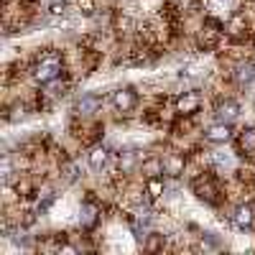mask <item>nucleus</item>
I'll list each match as a JSON object with an SVG mask.
<instances>
[{
	"mask_svg": "<svg viewBox=\"0 0 255 255\" xmlns=\"http://www.w3.org/2000/svg\"><path fill=\"white\" fill-rule=\"evenodd\" d=\"M110 102H113V108L118 113H130V110H135V105H138V95H135L133 87H120V90L113 92Z\"/></svg>",
	"mask_w": 255,
	"mask_h": 255,
	"instance_id": "f03ea898",
	"label": "nucleus"
},
{
	"mask_svg": "<svg viewBox=\"0 0 255 255\" xmlns=\"http://www.w3.org/2000/svg\"><path fill=\"white\" fill-rule=\"evenodd\" d=\"M161 161H163V174H168V176H181V174H184V158H181V156L168 153V156L161 158Z\"/></svg>",
	"mask_w": 255,
	"mask_h": 255,
	"instance_id": "1a4fd4ad",
	"label": "nucleus"
},
{
	"mask_svg": "<svg viewBox=\"0 0 255 255\" xmlns=\"http://www.w3.org/2000/svg\"><path fill=\"white\" fill-rule=\"evenodd\" d=\"M33 82L36 84H51L59 74H61V59H59V54H49V56H44L36 67H33Z\"/></svg>",
	"mask_w": 255,
	"mask_h": 255,
	"instance_id": "f257e3e1",
	"label": "nucleus"
},
{
	"mask_svg": "<svg viewBox=\"0 0 255 255\" xmlns=\"http://www.w3.org/2000/svg\"><path fill=\"white\" fill-rule=\"evenodd\" d=\"M204 138L209 140V143H227L230 138H232V128H230V123H215V125H209L207 130H204Z\"/></svg>",
	"mask_w": 255,
	"mask_h": 255,
	"instance_id": "7ed1b4c3",
	"label": "nucleus"
},
{
	"mask_svg": "<svg viewBox=\"0 0 255 255\" xmlns=\"http://www.w3.org/2000/svg\"><path fill=\"white\" fill-rule=\"evenodd\" d=\"M100 97L97 95H82L79 100H77V113L79 115H92V113H97V108H100Z\"/></svg>",
	"mask_w": 255,
	"mask_h": 255,
	"instance_id": "6e6552de",
	"label": "nucleus"
},
{
	"mask_svg": "<svg viewBox=\"0 0 255 255\" xmlns=\"http://www.w3.org/2000/svg\"><path fill=\"white\" fill-rule=\"evenodd\" d=\"M59 253H77V248H72V245H61Z\"/></svg>",
	"mask_w": 255,
	"mask_h": 255,
	"instance_id": "412c9836",
	"label": "nucleus"
},
{
	"mask_svg": "<svg viewBox=\"0 0 255 255\" xmlns=\"http://www.w3.org/2000/svg\"><path fill=\"white\" fill-rule=\"evenodd\" d=\"M235 77H238L240 84H250V82L255 79V64H240Z\"/></svg>",
	"mask_w": 255,
	"mask_h": 255,
	"instance_id": "9b49d317",
	"label": "nucleus"
},
{
	"mask_svg": "<svg viewBox=\"0 0 255 255\" xmlns=\"http://www.w3.org/2000/svg\"><path fill=\"white\" fill-rule=\"evenodd\" d=\"M87 163H90V168H95V171H102V168H108V163H110V151L102 148V145L92 148V151L87 153Z\"/></svg>",
	"mask_w": 255,
	"mask_h": 255,
	"instance_id": "39448f33",
	"label": "nucleus"
},
{
	"mask_svg": "<svg viewBox=\"0 0 255 255\" xmlns=\"http://www.w3.org/2000/svg\"><path fill=\"white\" fill-rule=\"evenodd\" d=\"M20 118H23V108H20V105H15V108H13V115H8V120H20Z\"/></svg>",
	"mask_w": 255,
	"mask_h": 255,
	"instance_id": "a211bd4d",
	"label": "nucleus"
},
{
	"mask_svg": "<svg viewBox=\"0 0 255 255\" xmlns=\"http://www.w3.org/2000/svg\"><path fill=\"white\" fill-rule=\"evenodd\" d=\"M204 240H207V245H212V248H217V245H220V240L212 235V232H204Z\"/></svg>",
	"mask_w": 255,
	"mask_h": 255,
	"instance_id": "6ab92c4d",
	"label": "nucleus"
},
{
	"mask_svg": "<svg viewBox=\"0 0 255 255\" xmlns=\"http://www.w3.org/2000/svg\"><path fill=\"white\" fill-rule=\"evenodd\" d=\"M199 105H202V100H199L197 92H184V95L176 97V113L179 115H191V113L199 110Z\"/></svg>",
	"mask_w": 255,
	"mask_h": 255,
	"instance_id": "20e7f679",
	"label": "nucleus"
},
{
	"mask_svg": "<svg viewBox=\"0 0 255 255\" xmlns=\"http://www.w3.org/2000/svg\"><path fill=\"white\" fill-rule=\"evenodd\" d=\"M145 250L148 253H158V250H163V235H148L145 238Z\"/></svg>",
	"mask_w": 255,
	"mask_h": 255,
	"instance_id": "4468645a",
	"label": "nucleus"
},
{
	"mask_svg": "<svg viewBox=\"0 0 255 255\" xmlns=\"http://www.w3.org/2000/svg\"><path fill=\"white\" fill-rule=\"evenodd\" d=\"M217 120L220 123H232L238 115H240V105L235 102V100H225V102H220L217 105Z\"/></svg>",
	"mask_w": 255,
	"mask_h": 255,
	"instance_id": "423d86ee",
	"label": "nucleus"
},
{
	"mask_svg": "<svg viewBox=\"0 0 255 255\" xmlns=\"http://www.w3.org/2000/svg\"><path fill=\"white\" fill-rule=\"evenodd\" d=\"M79 222H82V227H95V225H97V209H95L92 204H82V209H79Z\"/></svg>",
	"mask_w": 255,
	"mask_h": 255,
	"instance_id": "9d476101",
	"label": "nucleus"
},
{
	"mask_svg": "<svg viewBox=\"0 0 255 255\" xmlns=\"http://www.w3.org/2000/svg\"><path fill=\"white\" fill-rule=\"evenodd\" d=\"M135 166V153L133 151H123L120 153V171H130Z\"/></svg>",
	"mask_w": 255,
	"mask_h": 255,
	"instance_id": "2eb2a0df",
	"label": "nucleus"
},
{
	"mask_svg": "<svg viewBox=\"0 0 255 255\" xmlns=\"http://www.w3.org/2000/svg\"><path fill=\"white\" fill-rule=\"evenodd\" d=\"M49 13L51 15H64V13H67V3H51Z\"/></svg>",
	"mask_w": 255,
	"mask_h": 255,
	"instance_id": "f3484780",
	"label": "nucleus"
},
{
	"mask_svg": "<svg viewBox=\"0 0 255 255\" xmlns=\"http://www.w3.org/2000/svg\"><path fill=\"white\" fill-rule=\"evenodd\" d=\"M163 189H166V186H163V179H158V176H151V179L145 181V191H148L151 197H161Z\"/></svg>",
	"mask_w": 255,
	"mask_h": 255,
	"instance_id": "f8f14e48",
	"label": "nucleus"
},
{
	"mask_svg": "<svg viewBox=\"0 0 255 255\" xmlns=\"http://www.w3.org/2000/svg\"><path fill=\"white\" fill-rule=\"evenodd\" d=\"M232 220H235V225H238L240 230H250L253 222H255V212H253L250 204H240V207L235 209V215H232Z\"/></svg>",
	"mask_w": 255,
	"mask_h": 255,
	"instance_id": "0eeeda50",
	"label": "nucleus"
},
{
	"mask_svg": "<svg viewBox=\"0 0 255 255\" xmlns=\"http://www.w3.org/2000/svg\"><path fill=\"white\" fill-rule=\"evenodd\" d=\"M77 5H79V13L82 15H95V0H77Z\"/></svg>",
	"mask_w": 255,
	"mask_h": 255,
	"instance_id": "dca6fc26",
	"label": "nucleus"
},
{
	"mask_svg": "<svg viewBox=\"0 0 255 255\" xmlns=\"http://www.w3.org/2000/svg\"><path fill=\"white\" fill-rule=\"evenodd\" d=\"M67 179H69V181L77 179V166H67Z\"/></svg>",
	"mask_w": 255,
	"mask_h": 255,
	"instance_id": "aec40b11",
	"label": "nucleus"
},
{
	"mask_svg": "<svg viewBox=\"0 0 255 255\" xmlns=\"http://www.w3.org/2000/svg\"><path fill=\"white\" fill-rule=\"evenodd\" d=\"M51 3H67V0H51Z\"/></svg>",
	"mask_w": 255,
	"mask_h": 255,
	"instance_id": "4be33fe9",
	"label": "nucleus"
},
{
	"mask_svg": "<svg viewBox=\"0 0 255 255\" xmlns=\"http://www.w3.org/2000/svg\"><path fill=\"white\" fill-rule=\"evenodd\" d=\"M240 145L245 151H255V128H245L240 133Z\"/></svg>",
	"mask_w": 255,
	"mask_h": 255,
	"instance_id": "ddd939ff",
	"label": "nucleus"
}]
</instances>
